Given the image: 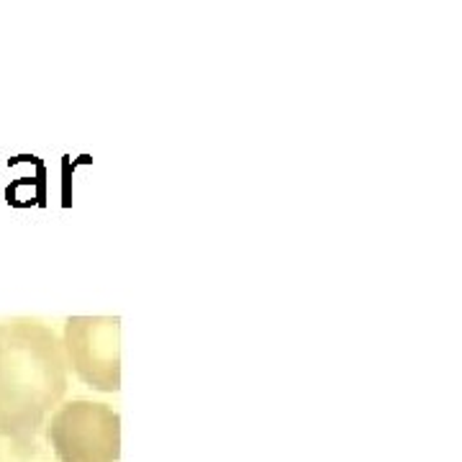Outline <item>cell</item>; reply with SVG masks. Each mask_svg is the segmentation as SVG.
Here are the masks:
<instances>
[{"label":"cell","instance_id":"cell-3","mask_svg":"<svg viewBox=\"0 0 462 462\" xmlns=\"http://www.w3.org/2000/svg\"><path fill=\"white\" fill-rule=\"evenodd\" d=\"M65 355L75 373L103 393L121 391V319L72 316L65 324Z\"/></svg>","mask_w":462,"mask_h":462},{"label":"cell","instance_id":"cell-2","mask_svg":"<svg viewBox=\"0 0 462 462\" xmlns=\"http://www.w3.org/2000/svg\"><path fill=\"white\" fill-rule=\"evenodd\" d=\"M47 439L60 462H116L121 457V416L93 401H69L51 416Z\"/></svg>","mask_w":462,"mask_h":462},{"label":"cell","instance_id":"cell-1","mask_svg":"<svg viewBox=\"0 0 462 462\" xmlns=\"http://www.w3.org/2000/svg\"><path fill=\"white\" fill-rule=\"evenodd\" d=\"M67 391V355L57 334L33 319L0 324V437L36 449L44 416Z\"/></svg>","mask_w":462,"mask_h":462}]
</instances>
